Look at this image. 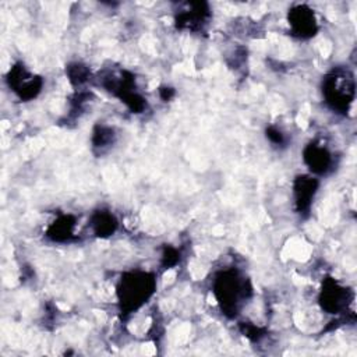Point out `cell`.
<instances>
[{
  "label": "cell",
  "instance_id": "7a4b0ae2",
  "mask_svg": "<svg viewBox=\"0 0 357 357\" xmlns=\"http://www.w3.org/2000/svg\"><path fill=\"white\" fill-rule=\"evenodd\" d=\"M251 291L247 282L236 271L219 273L213 283V293L225 314L234 317L243 298Z\"/></svg>",
  "mask_w": 357,
  "mask_h": 357
},
{
  "label": "cell",
  "instance_id": "5bb4252c",
  "mask_svg": "<svg viewBox=\"0 0 357 357\" xmlns=\"http://www.w3.org/2000/svg\"><path fill=\"white\" fill-rule=\"evenodd\" d=\"M266 135H268V138H269L271 141H273V142H276V144H279V142L283 141V135L280 134V131H278V130H275V128H269V130L266 131Z\"/></svg>",
  "mask_w": 357,
  "mask_h": 357
},
{
  "label": "cell",
  "instance_id": "4fadbf2b",
  "mask_svg": "<svg viewBox=\"0 0 357 357\" xmlns=\"http://www.w3.org/2000/svg\"><path fill=\"white\" fill-rule=\"evenodd\" d=\"M178 252L174 248H167L163 254V259H165V265L166 266H172L178 261Z\"/></svg>",
  "mask_w": 357,
  "mask_h": 357
},
{
  "label": "cell",
  "instance_id": "5b68a950",
  "mask_svg": "<svg viewBox=\"0 0 357 357\" xmlns=\"http://www.w3.org/2000/svg\"><path fill=\"white\" fill-rule=\"evenodd\" d=\"M10 86H13V89L25 99L33 98L39 91H40V85L42 81L38 79V77H32L29 75L24 66H15L13 67V70L10 71Z\"/></svg>",
  "mask_w": 357,
  "mask_h": 357
},
{
  "label": "cell",
  "instance_id": "277c9868",
  "mask_svg": "<svg viewBox=\"0 0 357 357\" xmlns=\"http://www.w3.org/2000/svg\"><path fill=\"white\" fill-rule=\"evenodd\" d=\"M319 303L322 308L331 314H337L347 307L349 291L339 286L333 279H328L319 294Z\"/></svg>",
  "mask_w": 357,
  "mask_h": 357
},
{
  "label": "cell",
  "instance_id": "3957f363",
  "mask_svg": "<svg viewBox=\"0 0 357 357\" xmlns=\"http://www.w3.org/2000/svg\"><path fill=\"white\" fill-rule=\"evenodd\" d=\"M326 102L339 112H346L354 99V79L349 71H333L325 78Z\"/></svg>",
  "mask_w": 357,
  "mask_h": 357
},
{
  "label": "cell",
  "instance_id": "6da1fadb",
  "mask_svg": "<svg viewBox=\"0 0 357 357\" xmlns=\"http://www.w3.org/2000/svg\"><path fill=\"white\" fill-rule=\"evenodd\" d=\"M155 278L146 272H131L121 278L117 294L124 314L139 308L155 291Z\"/></svg>",
  "mask_w": 357,
  "mask_h": 357
},
{
  "label": "cell",
  "instance_id": "52a82bcc",
  "mask_svg": "<svg viewBox=\"0 0 357 357\" xmlns=\"http://www.w3.org/2000/svg\"><path fill=\"white\" fill-rule=\"evenodd\" d=\"M304 160L314 173H326L332 165V155L325 146L310 144L304 149Z\"/></svg>",
  "mask_w": 357,
  "mask_h": 357
},
{
  "label": "cell",
  "instance_id": "8fae6325",
  "mask_svg": "<svg viewBox=\"0 0 357 357\" xmlns=\"http://www.w3.org/2000/svg\"><path fill=\"white\" fill-rule=\"evenodd\" d=\"M113 130L107 128V127H98L93 131V146L98 148H106L107 145H110L113 142Z\"/></svg>",
  "mask_w": 357,
  "mask_h": 357
},
{
  "label": "cell",
  "instance_id": "9c48e42d",
  "mask_svg": "<svg viewBox=\"0 0 357 357\" xmlns=\"http://www.w3.org/2000/svg\"><path fill=\"white\" fill-rule=\"evenodd\" d=\"M92 229L93 233L98 237H107L110 234L114 233L116 227H117V220L114 219V216L106 211H98L93 216H92Z\"/></svg>",
  "mask_w": 357,
  "mask_h": 357
},
{
  "label": "cell",
  "instance_id": "7c38bea8",
  "mask_svg": "<svg viewBox=\"0 0 357 357\" xmlns=\"http://www.w3.org/2000/svg\"><path fill=\"white\" fill-rule=\"evenodd\" d=\"M88 75H89V71L85 66L74 64L68 67V77L73 84H82L84 81H86Z\"/></svg>",
  "mask_w": 357,
  "mask_h": 357
},
{
  "label": "cell",
  "instance_id": "8992f818",
  "mask_svg": "<svg viewBox=\"0 0 357 357\" xmlns=\"http://www.w3.org/2000/svg\"><path fill=\"white\" fill-rule=\"evenodd\" d=\"M289 21H290L289 24L291 26L293 33L298 35L300 38H308L317 32L315 15L305 6L294 7L289 13Z\"/></svg>",
  "mask_w": 357,
  "mask_h": 357
},
{
  "label": "cell",
  "instance_id": "30bf717a",
  "mask_svg": "<svg viewBox=\"0 0 357 357\" xmlns=\"http://www.w3.org/2000/svg\"><path fill=\"white\" fill-rule=\"evenodd\" d=\"M74 219L71 216H61L47 230V236L54 241H66L73 237Z\"/></svg>",
  "mask_w": 357,
  "mask_h": 357
},
{
  "label": "cell",
  "instance_id": "ba28073f",
  "mask_svg": "<svg viewBox=\"0 0 357 357\" xmlns=\"http://www.w3.org/2000/svg\"><path fill=\"white\" fill-rule=\"evenodd\" d=\"M318 181L308 176L297 177L294 183V195L298 211H307L311 205V201L317 192Z\"/></svg>",
  "mask_w": 357,
  "mask_h": 357
}]
</instances>
